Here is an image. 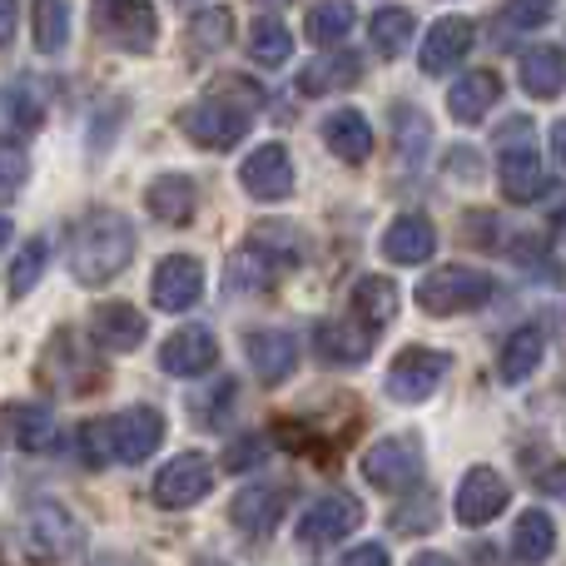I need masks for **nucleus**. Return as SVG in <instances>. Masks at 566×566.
<instances>
[{"instance_id": "nucleus-44", "label": "nucleus", "mask_w": 566, "mask_h": 566, "mask_svg": "<svg viewBox=\"0 0 566 566\" xmlns=\"http://www.w3.org/2000/svg\"><path fill=\"white\" fill-rule=\"evenodd\" d=\"M229 398H234V382H219V388H214V392H209V398H199V402H195L199 422H205V428H219L214 408H229Z\"/></svg>"}, {"instance_id": "nucleus-12", "label": "nucleus", "mask_w": 566, "mask_h": 566, "mask_svg": "<svg viewBox=\"0 0 566 566\" xmlns=\"http://www.w3.org/2000/svg\"><path fill=\"white\" fill-rule=\"evenodd\" d=\"M219 363V338L205 328V323H185L179 333H169L165 348H159V368L169 378H205Z\"/></svg>"}, {"instance_id": "nucleus-45", "label": "nucleus", "mask_w": 566, "mask_h": 566, "mask_svg": "<svg viewBox=\"0 0 566 566\" xmlns=\"http://www.w3.org/2000/svg\"><path fill=\"white\" fill-rule=\"evenodd\" d=\"M432 517H438V507H432V497H422L418 507L398 512V527H432Z\"/></svg>"}, {"instance_id": "nucleus-31", "label": "nucleus", "mask_w": 566, "mask_h": 566, "mask_svg": "<svg viewBox=\"0 0 566 566\" xmlns=\"http://www.w3.org/2000/svg\"><path fill=\"white\" fill-rule=\"evenodd\" d=\"M353 20H358L353 0H318V6L308 10V20H303V30H308L313 45H343Z\"/></svg>"}, {"instance_id": "nucleus-6", "label": "nucleus", "mask_w": 566, "mask_h": 566, "mask_svg": "<svg viewBox=\"0 0 566 566\" xmlns=\"http://www.w3.org/2000/svg\"><path fill=\"white\" fill-rule=\"evenodd\" d=\"M452 373V358L442 348H402L398 358L388 363V398L392 402H428L432 392L442 388V378Z\"/></svg>"}, {"instance_id": "nucleus-16", "label": "nucleus", "mask_w": 566, "mask_h": 566, "mask_svg": "<svg viewBox=\"0 0 566 566\" xmlns=\"http://www.w3.org/2000/svg\"><path fill=\"white\" fill-rule=\"evenodd\" d=\"M145 333H149V323L135 303L109 298V303H95V308H90V343L105 353H135L139 343H145Z\"/></svg>"}, {"instance_id": "nucleus-35", "label": "nucleus", "mask_w": 566, "mask_h": 566, "mask_svg": "<svg viewBox=\"0 0 566 566\" xmlns=\"http://www.w3.org/2000/svg\"><path fill=\"white\" fill-rule=\"evenodd\" d=\"M45 264H50V244H45V239H25V244H20V254L10 259V274H6L10 298H25V293L40 283V274H45Z\"/></svg>"}, {"instance_id": "nucleus-33", "label": "nucleus", "mask_w": 566, "mask_h": 566, "mask_svg": "<svg viewBox=\"0 0 566 566\" xmlns=\"http://www.w3.org/2000/svg\"><path fill=\"white\" fill-rule=\"evenodd\" d=\"M412 30H418L412 10H402V6H382L378 15H373V25H368V40H373V50H382V60H392V55H402V50H408Z\"/></svg>"}, {"instance_id": "nucleus-19", "label": "nucleus", "mask_w": 566, "mask_h": 566, "mask_svg": "<svg viewBox=\"0 0 566 566\" xmlns=\"http://www.w3.org/2000/svg\"><path fill=\"white\" fill-rule=\"evenodd\" d=\"M25 532H30V542H35V552H45V557H75V552L85 547V527H80L60 502H35Z\"/></svg>"}, {"instance_id": "nucleus-48", "label": "nucleus", "mask_w": 566, "mask_h": 566, "mask_svg": "<svg viewBox=\"0 0 566 566\" xmlns=\"http://www.w3.org/2000/svg\"><path fill=\"white\" fill-rule=\"evenodd\" d=\"M15 25H20V6L15 0H0V45L15 40Z\"/></svg>"}, {"instance_id": "nucleus-15", "label": "nucleus", "mask_w": 566, "mask_h": 566, "mask_svg": "<svg viewBox=\"0 0 566 566\" xmlns=\"http://www.w3.org/2000/svg\"><path fill=\"white\" fill-rule=\"evenodd\" d=\"M283 512H289V488H283V482H259V488H244L229 502V522H234V532H244L249 542L269 537L283 522Z\"/></svg>"}, {"instance_id": "nucleus-24", "label": "nucleus", "mask_w": 566, "mask_h": 566, "mask_svg": "<svg viewBox=\"0 0 566 566\" xmlns=\"http://www.w3.org/2000/svg\"><path fill=\"white\" fill-rule=\"evenodd\" d=\"M497 185H502V199L512 205H532V199L547 195L552 175L532 149H517V155H502V169H497Z\"/></svg>"}, {"instance_id": "nucleus-4", "label": "nucleus", "mask_w": 566, "mask_h": 566, "mask_svg": "<svg viewBox=\"0 0 566 566\" xmlns=\"http://www.w3.org/2000/svg\"><path fill=\"white\" fill-rule=\"evenodd\" d=\"M254 125V109L234 95H205L179 115V129L195 139L199 149H234Z\"/></svg>"}, {"instance_id": "nucleus-43", "label": "nucleus", "mask_w": 566, "mask_h": 566, "mask_svg": "<svg viewBox=\"0 0 566 566\" xmlns=\"http://www.w3.org/2000/svg\"><path fill=\"white\" fill-rule=\"evenodd\" d=\"M80 452H85L90 468L115 462V458H109V428H105V422H85V428H80Z\"/></svg>"}, {"instance_id": "nucleus-2", "label": "nucleus", "mask_w": 566, "mask_h": 566, "mask_svg": "<svg viewBox=\"0 0 566 566\" xmlns=\"http://www.w3.org/2000/svg\"><path fill=\"white\" fill-rule=\"evenodd\" d=\"M303 259H308V239L293 224H283V219H269V224H259L254 234L234 249V259H229V289L264 293V289H274L283 274H293Z\"/></svg>"}, {"instance_id": "nucleus-14", "label": "nucleus", "mask_w": 566, "mask_h": 566, "mask_svg": "<svg viewBox=\"0 0 566 566\" xmlns=\"http://www.w3.org/2000/svg\"><path fill=\"white\" fill-rule=\"evenodd\" d=\"M239 185H244L249 199L259 205H279V199L293 195V159L283 145H259L254 155L239 165Z\"/></svg>"}, {"instance_id": "nucleus-8", "label": "nucleus", "mask_w": 566, "mask_h": 566, "mask_svg": "<svg viewBox=\"0 0 566 566\" xmlns=\"http://www.w3.org/2000/svg\"><path fill=\"white\" fill-rule=\"evenodd\" d=\"M95 25L125 55H149L159 40V15L149 0H95Z\"/></svg>"}, {"instance_id": "nucleus-32", "label": "nucleus", "mask_w": 566, "mask_h": 566, "mask_svg": "<svg viewBox=\"0 0 566 566\" xmlns=\"http://www.w3.org/2000/svg\"><path fill=\"white\" fill-rule=\"evenodd\" d=\"M249 55H254V65H264V70L289 65V55H293L289 25H283V20H274V15H259L254 30H249Z\"/></svg>"}, {"instance_id": "nucleus-38", "label": "nucleus", "mask_w": 566, "mask_h": 566, "mask_svg": "<svg viewBox=\"0 0 566 566\" xmlns=\"http://www.w3.org/2000/svg\"><path fill=\"white\" fill-rule=\"evenodd\" d=\"M6 119H10V129H20V135L40 129V119H45V99H40V90L30 85V80H20V85L6 95Z\"/></svg>"}, {"instance_id": "nucleus-22", "label": "nucleus", "mask_w": 566, "mask_h": 566, "mask_svg": "<svg viewBox=\"0 0 566 566\" xmlns=\"http://www.w3.org/2000/svg\"><path fill=\"white\" fill-rule=\"evenodd\" d=\"M323 145H328L333 155L343 159V165H363V159L373 155V125H368V115H363V109H353V105L333 109V115L323 119Z\"/></svg>"}, {"instance_id": "nucleus-51", "label": "nucleus", "mask_w": 566, "mask_h": 566, "mask_svg": "<svg viewBox=\"0 0 566 566\" xmlns=\"http://www.w3.org/2000/svg\"><path fill=\"white\" fill-rule=\"evenodd\" d=\"M269 6H274V0H269Z\"/></svg>"}, {"instance_id": "nucleus-46", "label": "nucleus", "mask_w": 566, "mask_h": 566, "mask_svg": "<svg viewBox=\"0 0 566 566\" xmlns=\"http://www.w3.org/2000/svg\"><path fill=\"white\" fill-rule=\"evenodd\" d=\"M537 488L547 492V497L566 502V462H562V468H547V472H542V478H537Z\"/></svg>"}, {"instance_id": "nucleus-18", "label": "nucleus", "mask_w": 566, "mask_h": 566, "mask_svg": "<svg viewBox=\"0 0 566 566\" xmlns=\"http://www.w3.org/2000/svg\"><path fill=\"white\" fill-rule=\"evenodd\" d=\"M438 254V229H432L428 214H398L388 229H382V259L402 269H418Z\"/></svg>"}, {"instance_id": "nucleus-41", "label": "nucleus", "mask_w": 566, "mask_h": 566, "mask_svg": "<svg viewBox=\"0 0 566 566\" xmlns=\"http://www.w3.org/2000/svg\"><path fill=\"white\" fill-rule=\"evenodd\" d=\"M269 462V438L254 432V438H239L234 448L224 452V472H249V468H264Z\"/></svg>"}, {"instance_id": "nucleus-40", "label": "nucleus", "mask_w": 566, "mask_h": 566, "mask_svg": "<svg viewBox=\"0 0 566 566\" xmlns=\"http://www.w3.org/2000/svg\"><path fill=\"white\" fill-rule=\"evenodd\" d=\"M552 10H557V0H507V6H502V20H507L512 30H537L552 20Z\"/></svg>"}, {"instance_id": "nucleus-27", "label": "nucleus", "mask_w": 566, "mask_h": 566, "mask_svg": "<svg viewBox=\"0 0 566 566\" xmlns=\"http://www.w3.org/2000/svg\"><path fill=\"white\" fill-rule=\"evenodd\" d=\"M358 75H363V60L353 55V50H343V55H318L298 75V95H343L348 85H358Z\"/></svg>"}, {"instance_id": "nucleus-42", "label": "nucleus", "mask_w": 566, "mask_h": 566, "mask_svg": "<svg viewBox=\"0 0 566 566\" xmlns=\"http://www.w3.org/2000/svg\"><path fill=\"white\" fill-rule=\"evenodd\" d=\"M398 129H402V135H398L402 155H408V159H418L422 149H428V135H432V129H428V119H422L418 109H398Z\"/></svg>"}, {"instance_id": "nucleus-13", "label": "nucleus", "mask_w": 566, "mask_h": 566, "mask_svg": "<svg viewBox=\"0 0 566 566\" xmlns=\"http://www.w3.org/2000/svg\"><path fill=\"white\" fill-rule=\"evenodd\" d=\"M149 298L165 313H185L205 298V264L195 254H169L149 279Z\"/></svg>"}, {"instance_id": "nucleus-11", "label": "nucleus", "mask_w": 566, "mask_h": 566, "mask_svg": "<svg viewBox=\"0 0 566 566\" xmlns=\"http://www.w3.org/2000/svg\"><path fill=\"white\" fill-rule=\"evenodd\" d=\"M507 502H512V488L497 468H468L458 482V497H452V512H458L462 527H488L492 517H502Z\"/></svg>"}, {"instance_id": "nucleus-5", "label": "nucleus", "mask_w": 566, "mask_h": 566, "mask_svg": "<svg viewBox=\"0 0 566 566\" xmlns=\"http://www.w3.org/2000/svg\"><path fill=\"white\" fill-rule=\"evenodd\" d=\"M358 527H363V502L353 492H323V497H313L298 512V532L293 537H298V547L323 552V547H338Z\"/></svg>"}, {"instance_id": "nucleus-39", "label": "nucleus", "mask_w": 566, "mask_h": 566, "mask_svg": "<svg viewBox=\"0 0 566 566\" xmlns=\"http://www.w3.org/2000/svg\"><path fill=\"white\" fill-rule=\"evenodd\" d=\"M25 179H30V159H25V149L10 145V139H0V199L20 195V189H25Z\"/></svg>"}, {"instance_id": "nucleus-29", "label": "nucleus", "mask_w": 566, "mask_h": 566, "mask_svg": "<svg viewBox=\"0 0 566 566\" xmlns=\"http://www.w3.org/2000/svg\"><path fill=\"white\" fill-rule=\"evenodd\" d=\"M353 313L363 318V328H382V323L398 318V283L382 279V274H368L353 283Z\"/></svg>"}, {"instance_id": "nucleus-23", "label": "nucleus", "mask_w": 566, "mask_h": 566, "mask_svg": "<svg viewBox=\"0 0 566 566\" xmlns=\"http://www.w3.org/2000/svg\"><path fill=\"white\" fill-rule=\"evenodd\" d=\"M542 358H547V338H542V328H537V323H522V328L502 343L497 378L507 382V388H517V382H527L532 373L542 368Z\"/></svg>"}, {"instance_id": "nucleus-37", "label": "nucleus", "mask_w": 566, "mask_h": 566, "mask_svg": "<svg viewBox=\"0 0 566 566\" xmlns=\"http://www.w3.org/2000/svg\"><path fill=\"white\" fill-rule=\"evenodd\" d=\"M229 35H234V20H229V10H219V6L199 10V15L189 20V45H195L199 55H219V50L229 45Z\"/></svg>"}, {"instance_id": "nucleus-7", "label": "nucleus", "mask_w": 566, "mask_h": 566, "mask_svg": "<svg viewBox=\"0 0 566 566\" xmlns=\"http://www.w3.org/2000/svg\"><path fill=\"white\" fill-rule=\"evenodd\" d=\"M363 478L382 492H408L422 482V442L408 438V432H392V438H378L368 452H363Z\"/></svg>"}, {"instance_id": "nucleus-3", "label": "nucleus", "mask_w": 566, "mask_h": 566, "mask_svg": "<svg viewBox=\"0 0 566 566\" xmlns=\"http://www.w3.org/2000/svg\"><path fill=\"white\" fill-rule=\"evenodd\" d=\"M497 283L492 274L472 264H448V269H432L428 279L418 283V308L432 313V318H458V313H478L492 303Z\"/></svg>"}, {"instance_id": "nucleus-47", "label": "nucleus", "mask_w": 566, "mask_h": 566, "mask_svg": "<svg viewBox=\"0 0 566 566\" xmlns=\"http://www.w3.org/2000/svg\"><path fill=\"white\" fill-rule=\"evenodd\" d=\"M348 562H353V566H382V562H388V547H382V542H368V547H353V552H348Z\"/></svg>"}, {"instance_id": "nucleus-10", "label": "nucleus", "mask_w": 566, "mask_h": 566, "mask_svg": "<svg viewBox=\"0 0 566 566\" xmlns=\"http://www.w3.org/2000/svg\"><path fill=\"white\" fill-rule=\"evenodd\" d=\"M209 492H214V462H209L205 452H179V458L155 478V502L165 512L199 507Z\"/></svg>"}, {"instance_id": "nucleus-30", "label": "nucleus", "mask_w": 566, "mask_h": 566, "mask_svg": "<svg viewBox=\"0 0 566 566\" xmlns=\"http://www.w3.org/2000/svg\"><path fill=\"white\" fill-rule=\"evenodd\" d=\"M313 343H318L323 358H328V363H343V368H358V363H368V353H373V338H368V333H358L353 323H338V318L318 323Z\"/></svg>"}, {"instance_id": "nucleus-34", "label": "nucleus", "mask_w": 566, "mask_h": 566, "mask_svg": "<svg viewBox=\"0 0 566 566\" xmlns=\"http://www.w3.org/2000/svg\"><path fill=\"white\" fill-rule=\"evenodd\" d=\"M35 50L40 55H60L70 45V0H35Z\"/></svg>"}, {"instance_id": "nucleus-20", "label": "nucleus", "mask_w": 566, "mask_h": 566, "mask_svg": "<svg viewBox=\"0 0 566 566\" xmlns=\"http://www.w3.org/2000/svg\"><path fill=\"white\" fill-rule=\"evenodd\" d=\"M472 20L468 15H442L438 25L428 30V40H422V75H448V70L462 65V55L472 50Z\"/></svg>"}, {"instance_id": "nucleus-49", "label": "nucleus", "mask_w": 566, "mask_h": 566, "mask_svg": "<svg viewBox=\"0 0 566 566\" xmlns=\"http://www.w3.org/2000/svg\"><path fill=\"white\" fill-rule=\"evenodd\" d=\"M552 149H557V159L566 165V119H557V125H552Z\"/></svg>"}, {"instance_id": "nucleus-21", "label": "nucleus", "mask_w": 566, "mask_h": 566, "mask_svg": "<svg viewBox=\"0 0 566 566\" xmlns=\"http://www.w3.org/2000/svg\"><path fill=\"white\" fill-rule=\"evenodd\" d=\"M502 99V75L497 70H468L458 85L448 90V115L458 125H478L492 115V105Z\"/></svg>"}, {"instance_id": "nucleus-25", "label": "nucleus", "mask_w": 566, "mask_h": 566, "mask_svg": "<svg viewBox=\"0 0 566 566\" xmlns=\"http://www.w3.org/2000/svg\"><path fill=\"white\" fill-rule=\"evenodd\" d=\"M145 205L159 224H189V219H195V205H199V189L189 175H159L155 185L145 189Z\"/></svg>"}, {"instance_id": "nucleus-1", "label": "nucleus", "mask_w": 566, "mask_h": 566, "mask_svg": "<svg viewBox=\"0 0 566 566\" xmlns=\"http://www.w3.org/2000/svg\"><path fill=\"white\" fill-rule=\"evenodd\" d=\"M70 274H75L85 289H99V283L119 279L135 259V224L115 209H95L85 214L75 229H70Z\"/></svg>"}, {"instance_id": "nucleus-9", "label": "nucleus", "mask_w": 566, "mask_h": 566, "mask_svg": "<svg viewBox=\"0 0 566 566\" xmlns=\"http://www.w3.org/2000/svg\"><path fill=\"white\" fill-rule=\"evenodd\" d=\"M109 428V458L115 462H129V468H139L145 458H155L159 442H165V412L159 408H125L115 412V418L105 422Z\"/></svg>"}, {"instance_id": "nucleus-17", "label": "nucleus", "mask_w": 566, "mask_h": 566, "mask_svg": "<svg viewBox=\"0 0 566 566\" xmlns=\"http://www.w3.org/2000/svg\"><path fill=\"white\" fill-rule=\"evenodd\" d=\"M244 353H249V368L259 373L264 388L289 382V373L298 368V338L283 333V328H249L244 333Z\"/></svg>"}, {"instance_id": "nucleus-28", "label": "nucleus", "mask_w": 566, "mask_h": 566, "mask_svg": "<svg viewBox=\"0 0 566 566\" xmlns=\"http://www.w3.org/2000/svg\"><path fill=\"white\" fill-rule=\"evenodd\" d=\"M552 552H557V522H552V512L527 507V512L517 517V527H512V557H522V562H547Z\"/></svg>"}, {"instance_id": "nucleus-50", "label": "nucleus", "mask_w": 566, "mask_h": 566, "mask_svg": "<svg viewBox=\"0 0 566 566\" xmlns=\"http://www.w3.org/2000/svg\"><path fill=\"white\" fill-rule=\"evenodd\" d=\"M10 244V219H0V249Z\"/></svg>"}, {"instance_id": "nucleus-26", "label": "nucleus", "mask_w": 566, "mask_h": 566, "mask_svg": "<svg viewBox=\"0 0 566 566\" xmlns=\"http://www.w3.org/2000/svg\"><path fill=\"white\" fill-rule=\"evenodd\" d=\"M522 90L537 99H557L566 90V50L562 45H532L522 55Z\"/></svg>"}, {"instance_id": "nucleus-36", "label": "nucleus", "mask_w": 566, "mask_h": 566, "mask_svg": "<svg viewBox=\"0 0 566 566\" xmlns=\"http://www.w3.org/2000/svg\"><path fill=\"white\" fill-rule=\"evenodd\" d=\"M10 422H15V442L25 452H50L55 448V412L50 408H10Z\"/></svg>"}]
</instances>
